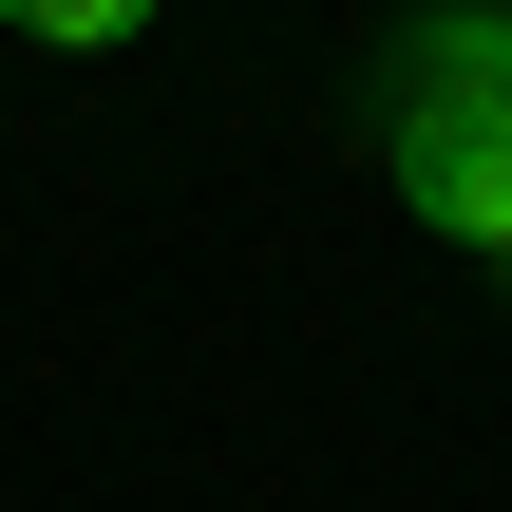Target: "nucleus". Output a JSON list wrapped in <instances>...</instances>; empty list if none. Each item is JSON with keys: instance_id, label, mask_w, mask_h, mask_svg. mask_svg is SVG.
<instances>
[{"instance_id": "nucleus-1", "label": "nucleus", "mask_w": 512, "mask_h": 512, "mask_svg": "<svg viewBox=\"0 0 512 512\" xmlns=\"http://www.w3.org/2000/svg\"><path fill=\"white\" fill-rule=\"evenodd\" d=\"M399 209L437 247H494L512 266V0L418 38V76H399Z\"/></svg>"}, {"instance_id": "nucleus-2", "label": "nucleus", "mask_w": 512, "mask_h": 512, "mask_svg": "<svg viewBox=\"0 0 512 512\" xmlns=\"http://www.w3.org/2000/svg\"><path fill=\"white\" fill-rule=\"evenodd\" d=\"M0 19H19V38H57V57H95V38H133L152 0H0Z\"/></svg>"}]
</instances>
